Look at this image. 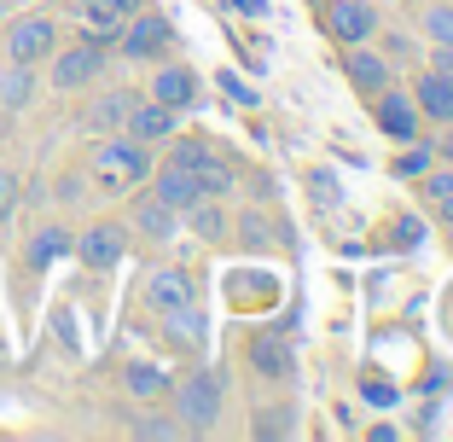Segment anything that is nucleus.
<instances>
[{
	"instance_id": "obj_7",
	"label": "nucleus",
	"mask_w": 453,
	"mask_h": 442,
	"mask_svg": "<svg viewBox=\"0 0 453 442\" xmlns=\"http://www.w3.org/2000/svg\"><path fill=\"white\" fill-rule=\"evenodd\" d=\"M169 146V163H180V169H192L198 174V187H203V198H221V192H233V169H226V158H215L203 140H163Z\"/></svg>"
},
{
	"instance_id": "obj_10",
	"label": "nucleus",
	"mask_w": 453,
	"mask_h": 442,
	"mask_svg": "<svg viewBox=\"0 0 453 442\" xmlns=\"http://www.w3.org/2000/svg\"><path fill=\"white\" fill-rule=\"evenodd\" d=\"M372 111H378V128H384L395 146H413V140H425V135H418V105L401 94V88H384V94L372 99Z\"/></svg>"
},
{
	"instance_id": "obj_12",
	"label": "nucleus",
	"mask_w": 453,
	"mask_h": 442,
	"mask_svg": "<svg viewBox=\"0 0 453 442\" xmlns=\"http://www.w3.org/2000/svg\"><path fill=\"white\" fill-rule=\"evenodd\" d=\"M128 228H140V239H151V244H169L180 233V210H169L157 192H140L128 210Z\"/></svg>"
},
{
	"instance_id": "obj_2",
	"label": "nucleus",
	"mask_w": 453,
	"mask_h": 442,
	"mask_svg": "<svg viewBox=\"0 0 453 442\" xmlns=\"http://www.w3.org/2000/svg\"><path fill=\"white\" fill-rule=\"evenodd\" d=\"M94 181L105 192H134L140 181H151V146H140L134 135H99L94 140Z\"/></svg>"
},
{
	"instance_id": "obj_16",
	"label": "nucleus",
	"mask_w": 453,
	"mask_h": 442,
	"mask_svg": "<svg viewBox=\"0 0 453 442\" xmlns=\"http://www.w3.org/2000/svg\"><path fill=\"white\" fill-rule=\"evenodd\" d=\"M151 192H157L169 210H187V204H198V198H203L198 174L180 169V163H169V158H163V169H151Z\"/></svg>"
},
{
	"instance_id": "obj_26",
	"label": "nucleus",
	"mask_w": 453,
	"mask_h": 442,
	"mask_svg": "<svg viewBox=\"0 0 453 442\" xmlns=\"http://www.w3.org/2000/svg\"><path fill=\"white\" fill-rule=\"evenodd\" d=\"M134 437H146V442H174V437H187L180 430V419H134Z\"/></svg>"
},
{
	"instance_id": "obj_37",
	"label": "nucleus",
	"mask_w": 453,
	"mask_h": 442,
	"mask_svg": "<svg viewBox=\"0 0 453 442\" xmlns=\"http://www.w3.org/2000/svg\"><path fill=\"white\" fill-rule=\"evenodd\" d=\"M0 18H6V0H0Z\"/></svg>"
},
{
	"instance_id": "obj_31",
	"label": "nucleus",
	"mask_w": 453,
	"mask_h": 442,
	"mask_svg": "<svg viewBox=\"0 0 453 442\" xmlns=\"http://www.w3.org/2000/svg\"><path fill=\"white\" fill-rule=\"evenodd\" d=\"M221 88H226V99H239V105H250V99H256V88H244L233 70H221Z\"/></svg>"
},
{
	"instance_id": "obj_34",
	"label": "nucleus",
	"mask_w": 453,
	"mask_h": 442,
	"mask_svg": "<svg viewBox=\"0 0 453 442\" xmlns=\"http://www.w3.org/2000/svg\"><path fill=\"white\" fill-rule=\"evenodd\" d=\"M99 6H105V12H117V18H128V12H140L146 0H99Z\"/></svg>"
},
{
	"instance_id": "obj_28",
	"label": "nucleus",
	"mask_w": 453,
	"mask_h": 442,
	"mask_svg": "<svg viewBox=\"0 0 453 442\" xmlns=\"http://www.w3.org/2000/svg\"><path fill=\"white\" fill-rule=\"evenodd\" d=\"M360 396H366L372 407H395V402H401L395 384H384V378H360Z\"/></svg>"
},
{
	"instance_id": "obj_36",
	"label": "nucleus",
	"mask_w": 453,
	"mask_h": 442,
	"mask_svg": "<svg viewBox=\"0 0 453 442\" xmlns=\"http://www.w3.org/2000/svg\"><path fill=\"white\" fill-rule=\"evenodd\" d=\"M436 151H441V158H448V163H453V128H448V135H441V140H436Z\"/></svg>"
},
{
	"instance_id": "obj_6",
	"label": "nucleus",
	"mask_w": 453,
	"mask_h": 442,
	"mask_svg": "<svg viewBox=\"0 0 453 442\" xmlns=\"http://www.w3.org/2000/svg\"><path fill=\"white\" fill-rule=\"evenodd\" d=\"M70 251H76L81 268L111 274L122 256H128V228H122V221H111V215H99V221H88V228L70 239Z\"/></svg>"
},
{
	"instance_id": "obj_5",
	"label": "nucleus",
	"mask_w": 453,
	"mask_h": 442,
	"mask_svg": "<svg viewBox=\"0 0 453 442\" xmlns=\"http://www.w3.org/2000/svg\"><path fill=\"white\" fill-rule=\"evenodd\" d=\"M117 47H122V58H134V65H157V58L174 47V24L163 12H146V6H140V12L122 18Z\"/></svg>"
},
{
	"instance_id": "obj_13",
	"label": "nucleus",
	"mask_w": 453,
	"mask_h": 442,
	"mask_svg": "<svg viewBox=\"0 0 453 442\" xmlns=\"http://www.w3.org/2000/svg\"><path fill=\"white\" fill-rule=\"evenodd\" d=\"M326 29H332V41L355 47V41H366L378 29V12L366 0H332V6H326Z\"/></svg>"
},
{
	"instance_id": "obj_21",
	"label": "nucleus",
	"mask_w": 453,
	"mask_h": 442,
	"mask_svg": "<svg viewBox=\"0 0 453 442\" xmlns=\"http://www.w3.org/2000/svg\"><path fill=\"white\" fill-rule=\"evenodd\" d=\"M413 105L425 111V117H436V122H453V81L436 76V70H425V76L413 81Z\"/></svg>"
},
{
	"instance_id": "obj_32",
	"label": "nucleus",
	"mask_w": 453,
	"mask_h": 442,
	"mask_svg": "<svg viewBox=\"0 0 453 442\" xmlns=\"http://www.w3.org/2000/svg\"><path fill=\"white\" fill-rule=\"evenodd\" d=\"M430 70L453 81V47H441V41H436V53H430Z\"/></svg>"
},
{
	"instance_id": "obj_24",
	"label": "nucleus",
	"mask_w": 453,
	"mask_h": 442,
	"mask_svg": "<svg viewBox=\"0 0 453 442\" xmlns=\"http://www.w3.org/2000/svg\"><path fill=\"white\" fill-rule=\"evenodd\" d=\"M418 192H425V204L441 215V221H453V169H425Z\"/></svg>"
},
{
	"instance_id": "obj_38",
	"label": "nucleus",
	"mask_w": 453,
	"mask_h": 442,
	"mask_svg": "<svg viewBox=\"0 0 453 442\" xmlns=\"http://www.w3.org/2000/svg\"><path fill=\"white\" fill-rule=\"evenodd\" d=\"M35 6H41V0H35Z\"/></svg>"
},
{
	"instance_id": "obj_1",
	"label": "nucleus",
	"mask_w": 453,
	"mask_h": 442,
	"mask_svg": "<svg viewBox=\"0 0 453 442\" xmlns=\"http://www.w3.org/2000/svg\"><path fill=\"white\" fill-rule=\"evenodd\" d=\"M53 53H58L53 12L29 6V12H18V18H0V58H6V65H35L41 70Z\"/></svg>"
},
{
	"instance_id": "obj_29",
	"label": "nucleus",
	"mask_w": 453,
	"mask_h": 442,
	"mask_svg": "<svg viewBox=\"0 0 453 442\" xmlns=\"http://www.w3.org/2000/svg\"><path fill=\"white\" fill-rule=\"evenodd\" d=\"M12 210H18V174H12V169H0V228L12 221Z\"/></svg>"
},
{
	"instance_id": "obj_22",
	"label": "nucleus",
	"mask_w": 453,
	"mask_h": 442,
	"mask_svg": "<svg viewBox=\"0 0 453 442\" xmlns=\"http://www.w3.org/2000/svg\"><path fill=\"white\" fill-rule=\"evenodd\" d=\"M163 326H169L174 344H187V349H198L203 337H210V321L198 314V303H187V308H174V314H163Z\"/></svg>"
},
{
	"instance_id": "obj_20",
	"label": "nucleus",
	"mask_w": 453,
	"mask_h": 442,
	"mask_svg": "<svg viewBox=\"0 0 453 442\" xmlns=\"http://www.w3.org/2000/svg\"><path fill=\"white\" fill-rule=\"evenodd\" d=\"M35 65H6V58H0V111H6V117H12V111H24L29 99H35Z\"/></svg>"
},
{
	"instance_id": "obj_14",
	"label": "nucleus",
	"mask_w": 453,
	"mask_h": 442,
	"mask_svg": "<svg viewBox=\"0 0 453 442\" xmlns=\"http://www.w3.org/2000/svg\"><path fill=\"white\" fill-rule=\"evenodd\" d=\"M192 297H198V291H192L187 268H157L146 280V308H151V314H174V308H187Z\"/></svg>"
},
{
	"instance_id": "obj_9",
	"label": "nucleus",
	"mask_w": 453,
	"mask_h": 442,
	"mask_svg": "<svg viewBox=\"0 0 453 442\" xmlns=\"http://www.w3.org/2000/svg\"><path fill=\"white\" fill-rule=\"evenodd\" d=\"M343 70H349V88L355 94H366V99H378L384 88H395V70H389V58L384 53H372V47H343Z\"/></svg>"
},
{
	"instance_id": "obj_33",
	"label": "nucleus",
	"mask_w": 453,
	"mask_h": 442,
	"mask_svg": "<svg viewBox=\"0 0 453 442\" xmlns=\"http://www.w3.org/2000/svg\"><path fill=\"white\" fill-rule=\"evenodd\" d=\"M314 198H320V204H332V198H337V187H332V174H326V169L314 174Z\"/></svg>"
},
{
	"instance_id": "obj_8",
	"label": "nucleus",
	"mask_w": 453,
	"mask_h": 442,
	"mask_svg": "<svg viewBox=\"0 0 453 442\" xmlns=\"http://www.w3.org/2000/svg\"><path fill=\"white\" fill-rule=\"evenodd\" d=\"M146 99H157V105H169V111H192L198 105V70L192 65H163L157 58V70H151V81H146Z\"/></svg>"
},
{
	"instance_id": "obj_35",
	"label": "nucleus",
	"mask_w": 453,
	"mask_h": 442,
	"mask_svg": "<svg viewBox=\"0 0 453 442\" xmlns=\"http://www.w3.org/2000/svg\"><path fill=\"white\" fill-rule=\"evenodd\" d=\"M233 6H239V12H250V18H262V12H267V0H233Z\"/></svg>"
},
{
	"instance_id": "obj_17",
	"label": "nucleus",
	"mask_w": 453,
	"mask_h": 442,
	"mask_svg": "<svg viewBox=\"0 0 453 442\" xmlns=\"http://www.w3.org/2000/svg\"><path fill=\"white\" fill-rule=\"evenodd\" d=\"M128 105H134V94H122V88H99L94 105L81 111V128H88V135H122Z\"/></svg>"
},
{
	"instance_id": "obj_27",
	"label": "nucleus",
	"mask_w": 453,
	"mask_h": 442,
	"mask_svg": "<svg viewBox=\"0 0 453 442\" xmlns=\"http://www.w3.org/2000/svg\"><path fill=\"white\" fill-rule=\"evenodd\" d=\"M430 158H436V151H430V146H418V140H413V146H407V151L395 158V174H425V169H430Z\"/></svg>"
},
{
	"instance_id": "obj_3",
	"label": "nucleus",
	"mask_w": 453,
	"mask_h": 442,
	"mask_svg": "<svg viewBox=\"0 0 453 442\" xmlns=\"http://www.w3.org/2000/svg\"><path fill=\"white\" fill-rule=\"evenodd\" d=\"M174 396V419H180V430L187 437H210L215 419H221V373L215 367H198V373H187L180 384H169Z\"/></svg>"
},
{
	"instance_id": "obj_19",
	"label": "nucleus",
	"mask_w": 453,
	"mask_h": 442,
	"mask_svg": "<svg viewBox=\"0 0 453 442\" xmlns=\"http://www.w3.org/2000/svg\"><path fill=\"white\" fill-rule=\"evenodd\" d=\"M169 367H157V361H128L122 367V390H128L134 402H157V396H169Z\"/></svg>"
},
{
	"instance_id": "obj_4",
	"label": "nucleus",
	"mask_w": 453,
	"mask_h": 442,
	"mask_svg": "<svg viewBox=\"0 0 453 442\" xmlns=\"http://www.w3.org/2000/svg\"><path fill=\"white\" fill-rule=\"evenodd\" d=\"M105 58H111V47H99V41H58V53L47 58V81H53L58 94H88L99 76H105Z\"/></svg>"
},
{
	"instance_id": "obj_11",
	"label": "nucleus",
	"mask_w": 453,
	"mask_h": 442,
	"mask_svg": "<svg viewBox=\"0 0 453 442\" xmlns=\"http://www.w3.org/2000/svg\"><path fill=\"white\" fill-rule=\"evenodd\" d=\"M174 117H180V111L157 105V99H134L128 117H122V135H134L140 146H163V140L174 135Z\"/></svg>"
},
{
	"instance_id": "obj_25",
	"label": "nucleus",
	"mask_w": 453,
	"mask_h": 442,
	"mask_svg": "<svg viewBox=\"0 0 453 442\" xmlns=\"http://www.w3.org/2000/svg\"><path fill=\"white\" fill-rule=\"evenodd\" d=\"M425 35L430 41H441V47H453V6H425Z\"/></svg>"
},
{
	"instance_id": "obj_18",
	"label": "nucleus",
	"mask_w": 453,
	"mask_h": 442,
	"mask_svg": "<svg viewBox=\"0 0 453 442\" xmlns=\"http://www.w3.org/2000/svg\"><path fill=\"white\" fill-rule=\"evenodd\" d=\"M58 256H70V228H58V221H41V228L29 233V244H24V268L41 274V268H53Z\"/></svg>"
},
{
	"instance_id": "obj_30",
	"label": "nucleus",
	"mask_w": 453,
	"mask_h": 442,
	"mask_svg": "<svg viewBox=\"0 0 453 442\" xmlns=\"http://www.w3.org/2000/svg\"><path fill=\"white\" fill-rule=\"evenodd\" d=\"M285 414H291V407H267V419H262V425H256V437H280V430L291 425V419H285Z\"/></svg>"
},
{
	"instance_id": "obj_15",
	"label": "nucleus",
	"mask_w": 453,
	"mask_h": 442,
	"mask_svg": "<svg viewBox=\"0 0 453 442\" xmlns=\"http://www.w3.org/2000/svg\"><path fill=\"white\" fill-rule=\"evenodd\" d=\"M250 367H256L262 378H273V384H280V378H291V337H285L280 326L256 332V337H250Z\"/></svg>"
},
{
	"instance_id": "obj_23",
	"label": "nucleus",
	"mask_w": 453,
	"mask_h": 442,
	"mask_svg": "<svg viewBox=\"0 0 453 442\" xmlns=\"http://www.w3.org/2000/svg\"><path fill=\"white\" fill-rule=\"evenodd\" d=\"M180 221H187L198 239H221V233H226V215H221V204H215V198L187 204V210H180Z\"/></svg>"
}]
</instances>
